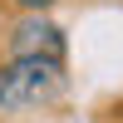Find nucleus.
<instances>
[{
	"instance_id": "1",
	"label": "nucleus",
	"mask_w": 123,
	"mask_h": 123,
	"mask_svg": "<svg viewBox=\"0 0 123 123\" xmlns=\"http://www.w3.org/2000/svg\"><path fill=\"white\" fill-rule=\"evenodd\" d=\"M59 89H64L59 54H15L10 64H0V113L39 108L59 98Z\"/></svg>"
},
{
	"instance_id": "2",
	"label": "nucleus",
	"mask_w": 123,
	"mask_h": 123,
	"mask_svg": "<svg viewBox=\"0 0 123 123\" xmlns=\"http://www.w3.org/2000/svg\"><path fill=\"white\" fill-rule=\"evenodd\" d=\"M59 49H64V39L49 20H25L15 30V54H59Z\"/></svg>"
},
{
	"instance_id": "3",
	"label": "nucleus",
	"mask_w": 123,
	"mask_h": 123,
	"mask_svg": "<svg viewBox=\"0 0 123 123\" xmlns=\"http://www.w3.org/2000/svg\"><path fill=\"white\" fill-rule=\"evenodd\" d=\"M25 10H44V5H54V0H20Z\"/></svg>"
}]
</instances>
